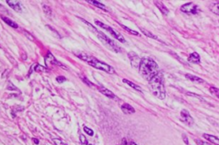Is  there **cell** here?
I'll use <instances>...</instances> for the list:
<instances>
[{"label":"cell","mask_w":219,"mask_h":145,"mask_svg":"<svg viewBox=\"0 0 219 145\" xmlns=\"http://www.w3.org/2000/svg\"><path fill=\"white\" fill-rule=\"evenodd\" d=\"M128 56L129 58L130 63L132 65L133 67L135 68H140V65L141 63V58L134 51H130L128 54Z\"/></svg>","instance_id":"8"},{"label":"cell","mask_w":219,"mask_h":145,"mask_svg":"<svg viewBox=\"0 0 219 145\" xmlns=\"http://www.w3.org/2000/svg\"><path fill=\"white\" fill-rule=\"evenodd\" d=\"M97 33H98L99 38H100L105 45H109L110 48H111L113 50H115L116 52H120L121 51V48L118 46L117 45L113 40H111V38H109L105 34H104L103 32H97Z\"/></svg>","instance_id":"6"},{"label":"cell","mask_w":219,"mask_h":145,"mask_svg":"<svg viewBox=\"0 0 219 145\" xmlns=\"http://www.w3.org/2000/svg\"><path fill=\"white\" fill-rule=\"evenodd\" d=\"M149 85L152 91V94L160 100H164L166 97V91L164 84L163 74L159 71L151 80H149Z\"/></svg>","instance_id":"2"},{"label":"cell","mask_w":219,"mask_h":145,"mask_svg":"<svg viewBox=\"0 0 219 145\" xmlns=\"http://www.w3.org/2000/svg\"><path fill=\"white\" fill-rule=\"evenodd\" d=\"M182 140H183V142L185 143L187 145L189 144V143H188V138H187V135H186V134H182Z\"/></svg>","instance_id":"34"},{"label":"cell","mask_w":219,"mask_h":145,"mask_svg":"<svg viewBox=\"0 0 219 145\" xmlns=\"http://www.w3.org/2000/svg\"><path fill=\"white\" fill-rule=\"evenodd\" d=\"M84 131H86V133L87 135H89V136H93V134H94V131H93V130L88 128V127H86V126H85L84 127Z\"/></svg>","instance_id":"27"},{"label":"cell","mask_w":219,"mask_h":145,"mask_svg":"<svg viewBox=\"0 0 219 145\" xmlns=\"http://www.w3.org/2000/svg\"><path fill=\"white\" fill-rule=\"evenodd\" d=\"M95 23H96V25H97V26H99L100 27L104 28V29H105V30L109 32V33H110L112 37H114L115 38H117V39L119 40L120 42H122V43H125V42H126L125 38L122 37V34H120L119 32H116L113 28H111V27H109L108 25H106V24L103 23V22H101V21H99V20H95Z\"/></svg>","instance_id":"4"},{"label":"cell","mask_w":219,"mask_h":145,"mask_svg":"<svg viewBox=\"0 0 219 145\" xmlns=\"http://www.w3.org/2000/svg\"><path fill=\"white\" fill-rule=\"evenodd\" d=\"M82 80L84 81L85 83H86V84H87V85H89V86H91V87H94V85H93V83H92V82H90V81L88 80H87V79H86V78H84V77H82Z\"/></svg>","instance_id":"32"},{"label":"cell","mask_w":219,"mask_h":145,"mask_svg":"<svg viewBox=\"0 0 219 145\" xmlns=\"http://www.w3.org/2000/svg\"><path fill=\"white\" fill-rule=\"evenodd\" d=\"M210 91L211 93L215 96L216 97L219 98V89L218 88H216V87H210Z\"/></svg>","instance_id":"23"},{"label":"cell","mask_w":219,"mask_h":145,"mask_svg":"<svg viewBox=\"0 0 219 145\" xmlns=\"http://www.w3.org/2000/svg\"><path fill=\"white\" fill-rule=\"evenodd\" d=\"M1 18H2V20H3L7 25L10 26L11 27H13V28H17V27H18V25H17V23H16L15 21H13L12 20H10V18H8V17H6V16H2Z\"/></svg>","instance_id":"17"},{"label":"cell","mask_w":219,"mask_h":145,"mask_svg":"<svg viewBox=\"0 0 219 145\" xmlns=\"http://www.w3.org/2000/svg\"><path fill=\"white\" fill-rule=\"evenodd\" d=\"M155 5L157 6V8L161 11V13L164 15V16H168L169 15V10L168 8L164 5V3L161 1H155L154 2Z\"/></svg>","instance_id":"9"},{"label":"cell","mask_w":219,"mask_h":145,"mask_svg":"<svg viewBox=\"0 0 219 145\" xmlns=\"http://www.w3.org/2000/svg\"><path fill=\"white\" fill-rule=\"evenodd\" d=\"M35 71L36 72H46V71H47V68L42 65L38 64L35 66Z\"/></svg>","instance_id":"24"},{"label":"cell","mask_w":219,"mask_h":145,"mask_svg":"<svg viewBox=\"0 0 219 145\" xmlns=\"http://www.w3.org/2000/svg\"><path fill=\"white\" fill-rule=\"evenodd\" d=\"M180 117H181V120L185 123L187 126H191L193 125L194 121H193V118L190 115L189 112L186 109H182L181 111V114H180Z\"/></svg>","instance_id":"7"},{"label":"cell","mask_w":219,"mask_h":145,"mask_svg":"<svg viewBox=\"0 0 219 145\" xmlns=\"http://www.w3.org/2000/svg\"><path fill=\"white\" fill-rule=\"evenodd\" d=\"M121 109H122V111L125 113V114H132V113H135V109H134L131 105H129V104H128V103L122 104V107H121Z\"/></svg>","instance_id":"11"},{"label":"cell","mask_w":219,"mask_h":145,"mask_svg":"<svg viewBox=\"0 0 219 145\" xmlns=\"http://www.w3.org/2000/svg\"><path fill=\"white\" fill-rule=\"evenodd\" d=\"M122 81L124 82V83H126L127 85H128L130 87H132V88H134L135 90L136 91H140V92H143L142 91V89H141V87L140 86H139L138 85H136L135 83H133V82H131L130 80H126V79H123Z\"/></svg>","instance_id":"19"},{"label":"cell","mask_w":219,"mask_h":145,"mask_svg":"<svg viewBox=\"0 0 219 145\" xmlns=\"http://www.w3.org/2000/svg\"><path fill=\"white\" fill-rule=\"evenodd\" d=\"M43 8H44V12L48 16H50L51 15V8L47 5H43Z\"/></svg>","instance_id":"26"},{"label":"cell","mask_w":219,"mask_h":145,"mask_svg":"<svg viewBox=\"0 0 219 145\" xmlns=\"http://www.w3.org/2000/svg\"><path fill=\"white\" fill-rule=\"evenodd\" d=\"M188 96H191V97H197L198 99H200V100H202L204 101V99L202 98V97H200V96H199V95H197V94H194V93H190V92H187V93Z\"/></svg>","instance_id":"33"},{"label":"cell","mask_w":219,"mask_h":145,"mask_svg":"<svg viewBox=\"0 0 219 145\" xmlns=\"http://www.w3.org/2000/svg\"><path fill=\"white\" fill-rule=\"evenodd\" d=\"M56 80H57V81L59 84H62L63 82H64V81L66 80L65 77H64V76H57Z\"/></svg>","instance_id":"31"},{"label":"cell","mask_w":219,"mask_h":145,"mask_svg":"<svg viewBox=\"0 0 219 145\" xmlns=\"http://www.w3.org/2000/svg\"><path fill=\"white\" fill-rule=\"evenodd\" d=\"M5 10V9H4V8H3V7L0 4V10Z\"/></svg>","instance_id":"36"},{"label":"cell","mask_w":219,"mask_h":145,"mask_svg":"<svg viewBox=\"0 0 219 145\" xmlns=\"http://www.w3.org/2000/svg\"><path fill=\"white\" fill-rule=\"evenodd\" d=\"M186 78H187V80H189L190 81L193 82V83H196V84H201V83H204V80L203 79L198 77V76H196V75L191 74H186Z\"/></svg>","instance_id":"13"},{"label":"cell","mask_w":219,"mask_h":145,"mask_svg":"<svg viewBox=\"0 0 219 145\" xmlns=\"http://www.w3.org/2000/svg\"><path fill=\"white\" fill-rule=\"evenodd\" d=\"M140 31L142 32V33H143L145 36H146V37H148V38H153V39H158V37H157L156 35H154V34L152 33L151 32H149L148 30H146V29H144V28H142V27H140Z\"/></svg>","instance_id":"21"},{"label":"cell","mask_w":219,"mask_h":145,"mask_svg":"<svg viewBox=\"0 0 219 145\" xmlns=\"http://www.w3.org/2000/svg\"><path fill=\"white\" fill-rule=\"evenodd\" d=\"M52 141H53V143L55 144V145H68L67 144H65L62 139H59V138H53Z\"/></svg>","instance_id":"25"},{"label":"cell","mask_w":219,"mask_h":145,"mask_svg":"<svg viewBox=\"0 0 219 145\" xmlns=\"http://www.w3.org/2000/svg\"><path fill=\"white\" fill-rule=\"evenodd\" d=\"M33 141H34V143L35 144H39V140L37 138H33Z\"/></svg>","instance_id":"35"},{"label":"cell","mask_w":219,"mask_h":145,"mask_svg":"<svg viewBox=\"0 0 219 145\" xmlns=\"http://www.w3.org/2000/svg\"><path fill=\"white\" fill-rule=\"evenodd\" d=\"M130 145H137V144H135V142H131V143H130Z\"/></svg>","instance_id":"37"},{"label":"cell","mask_w":219,"mask_h":145,"mask_svg":"<svg viewBox=\"0 0 219 145\" xmlns=\"http://www.w3.org/2000/svg\"><path fill=\"white\" fill-rule=\"evenodd\" d=\"M80 141H81L82 144H86L88 143V142H87V139L86 138V137H85L84 135H82V134L80 135Z\"/></svg>","instance_id":"28"},{"label":"cell","mask_w":219,"mask_h":145,"mask_svg":"<svg viewBox=\"0 0 219 145\" xmlns=\"http://www.w3.org/2000/svg\"><path fill=\"white\" fill-rule=\"evenodd\" d=\"M188 62L193 64H199L200 63V56L197 52H193L189 55L187 58Z\"/></svg>","instance_id":"10"},{"label":"cell","mask_w":219,"mask_h":145,"mask_svg":"<svg viewBox=\"0 0 219 145\" xmlns=\"http://www.w3.org/2000/svg\"><path fill=\"white\" fill-rule=\"evenodd\" d=\"M181 11L189 15H196L200 12V8L196 3L193 2H188L181 6Z\"/></svg>","instance_id":"5"},{"label":"cell","mask_w":219,"mask_h":145,"mask_svg":"<svg viewBox=\"0 0 219 145\" xmlns=\"http://www.w3.org/2000/svg\"><path fill=\"white\" fill-rule=\"evenodd\" d=\"M76 55L79 56V58H81L82 60H83L86 63H87L90 66H93V67H95L97 69H99V70L104 71V72H105L107 74H112L115 73L114 67H112L109 64H106V63H103L101 61L98 60L97 58H95L93 56H88L87 54L81 53V52L76 53Z\"/></svg>","instance_id":"3"},{"label":"cell","mask_w":219,"mask_h":145,"mask_svg":"<svg viewBox=\"0 0 219 145\" xmlns=\"http://www.w3.org/2000/svg\"><path fill=\"white\" fill-rule=\"evenodd\" d=\"M99 91L101 92L103 95L106 96V97L111 98V99H117V96H116L112 91H111L110 90H108V89H106V88H104V87H103V86H101V87L99 88Z\"/></svg>","instance_id":"12"},{"label":"cell","mask_w":219,"mask_h":145,"mask_svg":"<svg viewBox=\"0 0 219 145\" xmlns=\"http://www.w3.org/2000/svg\"><path fill=\"white\" fill-rule=\"evenodd\" d=\"M82 145H92V144H82Z\"/></svg>","instance_id":"38"},{"label":"cell","mask_w":219,"mask_h":145,"mask_svg":"<svg viewBox=\"0 0 219 145\" xmlns=\"http://www.w3.org/2000/svg\"><path fill=\"white\" fill-rule=\"evenodd\" d=\"M209 8L212 13L219 16V3H211L209 5Z\"/></svg>","instance_id":"20"},{"label":"cell","mask_w":219,"mask_h":145,"mask_svg":"<svg viewBox=\"0 0 219 145\" xmlns=\"http://www.w3.org/2000/svg\"><path fill=\"white\" fill-rule=\"evenodd\" d=\"M195 143L197 144V145H211V144L207 143V142H204L202 140H198V139H195Z\"/></svg>","instance_id":"29"},{"label":"cell","mask_w":219,"mask_h":145,"mask_svg":"<svg viewBox=\"0 0 219 145\" xmlns=\"http://www.w3.org/2000/svg\"><path fill=\"white\" fill-rule=\"evenodd\" d=\"M203 137L205 138L206 140H208L209 142L212 143L213 144L219 145V138L216 136L210 135V134H203Z\"/></svg>","instance_id":"14"},{"label":"cell","mask_w":219,"mask_h":145,"mask_svg":"<svg viewBox=\"0 0 219 145\" xmlns=\"http://www.w3.org/2000/svg\"><path fill=\"white\" fill-rule=\"evenodd\" d=\"M45 62L47 63V64H55V65H60V66H62V64L60 63H58L56 59H55V57L51 55V53L49 52L48 54H47V56L45 57Z\"/></svg>","instance_id":"15"},{"label":"cell","mask_w":219,"mask_h":145,"mask_svg":"<svg viewBox=\"0 0 219 145\" xmlns=\"http://www.w3.org/2000/svg\"><path fill=\"white\" fill-rule=\"evenodd\" d=\"M140 73L143 78L146 80H151L152 78L159 72L158 66L157 63L149 57L141 58V63L140 65Z\"/></svg>","instance_id":"1"},{"label":"cell","mask_w":219,"mask_h":145,"mask_svg":"<svg viewBox=\"0 0 219 145\" xmlns=\"http://www.w3.org/2000/svg\"><path fill=\"white\" fill-rule=\"evenodd\" d=\"M6 3L10 6V8H12L13 10H15L16 11H21V4L19 2L14 1V0H7Z\"/></svg>","instance_id":"16"},{"label":"cell","mask_w":219,"mask_h":145,"mask_svg":"<svg viewBox=\"0 0 219 145\" xmlns=\"http://www.w3.org/2000/svg\"><path fill=\"white\" fill-rule=\"evenodd\" d=\"M86 2L89 3H91V4H93V5H95L96 7H98L99 9H102L104 10H106L107 9L106 6L104 4H103L100 2H99V1H96V0H86Z\"/></svg>","instance_id":"18"},{"label":"cell","mask_w":219,"mask_h":145,"mask_svg":"<svg viewBox=\"0 0 219 145\" xmlns=\"http://www.w3.org/2000/svg\"><path fill=\"white\" fill-rule=\"evenodd\" d=\"M120 26H121L123 29H125L127 32H128L129 33L133 34V35H136V36H139V35H140V33H139L138 32H136V31H135V30L130 29L129 27H126V26H124V25H122V24H120Z\"/></svg>","instance_id":"22"},{"label":"cell","mask_w":219,"mask_h":145,"mask_svg":"<svg viewBox=\"0 0 219 145\" xmlns=\"http://www.w3.org/2000/svg\"><path fill=\"white\" fill-rule=\"evenodd\" d=\"M7 89L8 90H10V91H17V88L11 83V82H10L9 83V85H8V87H7Z\"/></svg>","instance_id":"30"}]
</instances>
